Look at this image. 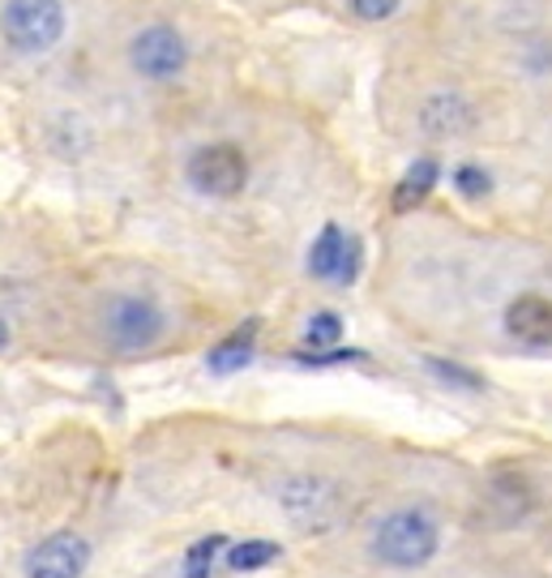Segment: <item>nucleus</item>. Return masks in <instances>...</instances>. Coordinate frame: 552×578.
Listing matches in <instances>:
<instances>
[{"instance_id": "obj_1", "label": "nucleus", "mask_w": 552, "mask_h": 578, "mask_svg": "<svg viewBox=\"0 0 552 578\" xmlns=\"http://www.w3.org/2000/svg\"><path fill=\"white\" fill-rule=\"evenodd\" d=\"M437 548H442V527L420 506L385 514L373 532V557L390 570H420L437 557Z\"/></svg>"}, {"instance_id": "obj_2", "label": "nucleus", "mask_w": 552, "mask_h": 578, "mask_svg": "<svg viewBox=\"0 0 552 578\" xmlns=\"http://www.w3.org/2000/svg\"><path fill=\"white\" fill-rule=\"evenodd\" d=\"M0 26H4L9 47L26 56L52 52L65 35V4L61 0H9L0 13Z\"/></svg>"}, {"instance_id": "obj_3", "label": "nucleus", "mask_w": 552, "mask_h": 578, "mask_svg": "<svg viewBox=\"0 0 552 578\" xmlns=\"http://www.w3.org/2000/svg\"><path fill=\"white\" fill-rule=\"evenodd\" d=\"M275 497L300 532H326L339 518V502H343L339 484L326 475H287Z\"/></svg>"}, {"instance_id": "obj_4", "label": "nucleus", "mask_w": 552, "mask_h": 578, "mask_svg": "<svg viewBox=\"0 0 552 578\" xmlns=\"http://www.w3.org/2000/svg\"><path fill=\"white\" fill-rule=\"evenodd\" d=\"M104 330L116 347L141 352V347H150V343L163 339L168 318H163V309L150 296H116L104 313Z\"/></svg>"}, {"instance_id": "obj_5", "label": "nucleus", "mask_w": 552, "mask_h": 578, "mask_svg": "<svg viewBox=\"0 0 552 578\" xmlns=\"http://www.w3.org/2000/svg\"><path fill=\"white\" fill-rule=\"evenodd\" d=\"M184 172H189V184L206 197H236L248 184V159H244L241 146L210 142L202 150H193Z\"/></svg>"}, {"instance_id": "obj_6", "label": "nucleus", "mask_w": 552, "mask_h": 578, "mask_svg": "<svg viewBox=\"0 0 552 578\" xmlns=\"http://www.w3.org/2000/svg\"><path fill=\"white\" fill-rule=\"evenodd\" d=\"M91 566V544L77 532H52L26 553V578H82Z\"/></svg>"}, {"instance_id": "obj_7", "label": "nucleus", "mask_w": 552, "mask_h": 578, "mask_svg": "<svg viewBox=\"0 0 552 578\" xmlns=\"http://www.w3.org/2000/svg\"><path fill=\"white\" fill-rule=\"evenodd\" d=\"M129 61H134V69L141 77L168 82V77H176V73L189 65V47H184V39L176 35L172 26H146L129 43Z\"/></svg>"}, {"instance_id": "obj_8", "label": "nucleus", "mask_w": 552, "mask_h": 578, "mask_svg": "<svg viewBox=\"0 0 552 578\" xmlns=\"http://www.w3.org/2000/svg\"><path fill=\"white\" fill-rule=\"evenodd\" d=\"M506 334L522 347H552V300L540 291H522L506 304Z\"/></svg>"}, {"instance_id": "obj_9", "label": "nucleus", "mask_w": 552, "mask_h": 578, "mask_svg": "<svg viewBox=\"0 0 552 578\" xmlns=\"http://www.w3.org/2000/svg\"><path fill=\"white\" fill-rule=\"evenodd\" d=\"M471 125H476V111H471V104H467L463 95H454V90L428 95L424 108H420V129H424L428 138H437V142L463 138Z\"/></svg>"}, {"instance_id": "obj_10", "label": "nucleus", "mask_w": 552, "mask_h": 578, "mask_svg": "<svg viewBox=\"0 0 552 578\" xmlns=\"http://www.w3.org/2000/svg\"><path fill=\"white\" fill-rule=\"evenodd\" d=\"M347 245H351V236H347L343 227H339V223H326V227L317 232V240H312V249H309V275L312 279L339 283L343 261H347Z\"/></svg>"}, {"instance_id": "obj_11", "label": "nucleus", "mask_w": 552, "mask_h": 578, "mask_svg": "<svg viewBox=\"0 0 552 578\" xmlns=\"http://www.w3.org/2000/svg\"><path fill=\"white\" fill-rule=\"evenodd\" d=\"M253 343H257V322H244L241 330H232L214 352L206 356L210 373L227 377V373H241L244 364L253 361Z\"/></svg>"}, {"instance_id": "obj_12", "label": "nucleus", "mask_w": 552, "mask_h": 578, "mask_svg": "<svg viewBox=\"0 0 552 578\" xmlns=\"http://www.w3.org/2000/svg\"><path fill=\"white\" fill-rule=\"evenodd\" d=\"M227 548H232V540H227L223 532L193 540L189 548H184V561H180L184 578H214L219 570H223V561H227Z\"/></svg>"}, {"instance_id": "obj_13", "label": "nucleus", "mask_w": 552, "mask_h": 578, "mask_svg": "<svg viewBox=\"0 0 552 578\" xmlns=\"http://www.w3.org/2000/svg\"><path fill=\"white\" fill-rule=\"evenodd\" d=\"M437 176H442L437 159H415L412 168H407V176H403V181H399V189H394V211H399V215L415 211V206H420V202L433 193Z\"/></svg>"}, {"instance_id": "obj_14", "label": "nucleus", "mask_w": 552, "mask_h": 578, "mask_svg": "<svg viewBox=\"0 0 552 578\" xmlns=\"http://www.w3.org/2000/svg\"><path fill=\"white\" fill-rule=\"evenodd\" d=\"M278 557H283V548H278L275 540H232L223 570H232V575H253V570L275 566Z\"/></svg>"}, {"instance_id": "obj_15", "label": "nucleus", "mask_w": 552, "mask_h": 578, "mask_svg": "<svg viewBox=\"0 0 552 578\" xmlns=\"http://www.w3.org/2000/svg\"><path fill=\"white\" fill-rule=\"evenodd\" d=\"M339 339H343V318L339 313H330V309L312 313L309 325H305V347L309 352H335Z\"/></svg>"}, {"instance_id": "obj_16", "label": "nucleus", "mask_w": 552, "mask_h": 578, "mask_svg": "<svg viewBox=\"0 0 552 578\" xmlns=\"http://www.w3.org/2000/svg\"><path fill=\"white\" fill-rule=\"evenodd\" d=\"M424 368H428V373H437V382H446V386H458V390H484L480 373H471V368H463V364H449V361L428 356Z\"/></svg>"}, {"instance_id": "obj_17", "label": "nucleus", "mask_w": 552, "mask_h": 578, "mask_svg": "<svg viewBox=\"0 0 552 578\" xmlns=\"http://www.w3.org/2000/svg\"><path fill=\"white\" fill-rule=\"evenodd\" d=\"M454 189L476 202V197H488V193H492V176L484 172L480 163H458V168H454Z\"/></svg>"}, {"instance_id": "obj_18", "label": "nucleus", "mask_w": 552, "mask_h": 578, "mask_svg": "<svg viewBox=\"0 0 552 578\" xmlns=\"http://www.w3.org/2000/svg\"><path fill=\"white\" fill-rule=\"evenodd\" d=\"M403 0H347V9L360 18V22H385L390 13H399Z\"/></svg>"}, {"instance_id": "obj_19", "label": "nucleus", "mask_w": 552, "mask_h": 578, "mask_svg": "<svg viewBox=\"0 0 552 578\" xmlns=\"http://www.w3.org/2000/svg\"><path fill=\"white\" fill-rule=\"evenodd\" d=\"M300 364H312V368H326V364H347V361H364V352H355V347H335V352H300L296 356Z\"/></svg>"}, {"instance_id": "obj_20", "label": "nucleus", "mask_w": 552, "mask_h": 578, "mask_svg": "<svg viewBox=\"0 0 552 578\" xmlns=\"http://www.w3.org/2000/svg\"><path fill=\"white\" fill-rule=\"evenodd\" d=\"M355 275H360V240L351 236V245H347V261H343V275H339V283H355Z\"/></svg>"}, {"instance_id": "obj_21", "label": "nucleus", "mask_w": 552, "mask_h": 578, "mask_svg": "<svg viewBox=\"0 0 552 578\" xmlns=\"http://www.w3.org/2000/svg\"><path fill=\"white\" fill-rule=\"evenodd\" d=\"M9 347V325H4V318H0V352Z\"/></svg>"}]
</instances>
